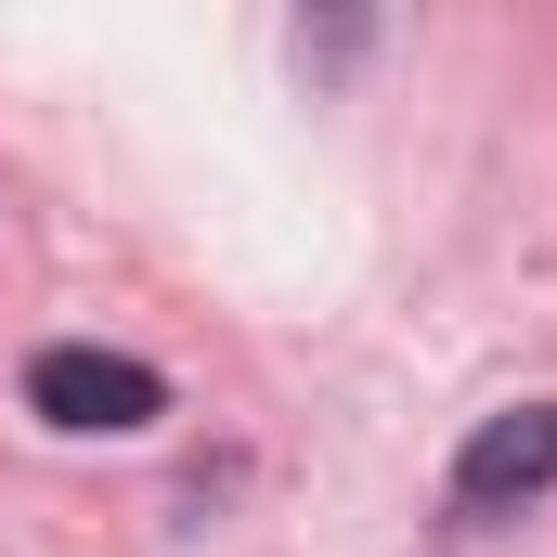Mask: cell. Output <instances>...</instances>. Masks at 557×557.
Wrapping results in <instances>:
<instances>
[{
	"label": "cell",
	"mask_w": 557,
	"mask_h": 557,
	"mask_svg": "<svg viewBox=\"0 0 557 557\" xmlns=\"http://www.w3.org/2000/svg\"><path fill=\"white\" fill-rule=\"evenodd\" d=\"M26 403L52 428H78V441H131V428H156L169 416V389H156V363H131V350H39L26 363Z\"/></svg>",
	"instance_id": "cell-1"
},
{
	"label": "cell",
	"mask_w": 557,
	"mask_h": 557,
	"mask_svg": "<svg viewBox=\"0 0 557 557\" xmlns=\"http://www.w3.org/2000/svg\"><path fill=\"white\" fill-rule=\"evenodd\" d=\"M557 493V403H506L480 416V441L454 454V519H519Z\"/></svg>",
	"instance_id": "cell-2"
}]
</instances>
